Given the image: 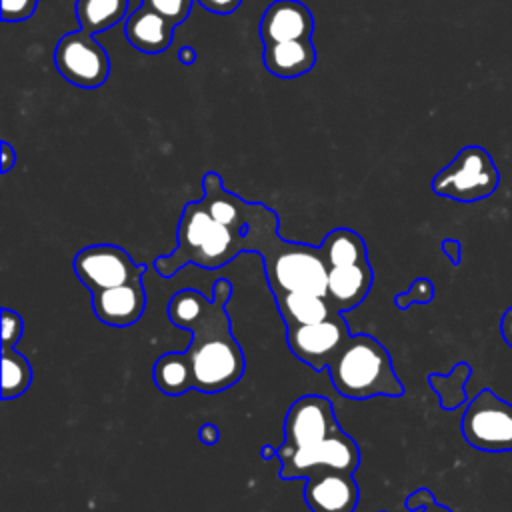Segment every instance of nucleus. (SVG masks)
Returning <instances> with one entry per match:
<instances>
[{"label":"nucleus","instance_id":"1","mask_svg":"<svg viewBox=\"0 0 512 512\" xmlns=\"http://www.w3.org/2000/svg\"><path fill=\"white\" fill-rule=\"evenodd\" d=\"M232 284L216 280L212 300L202 292L186 288L168 302V318L174 326L192 332L184 352L162 354L152 370L154 384L168 396L188 390L216 394L234 386L244 374V354L236 342L226 312Z\"/></svg>","mask_w":512,"mask_h":512},{"label":"nucleus","instance_id":"2","mask_svg":"<svg viewBox=\"0 0 512 512\" xmlns=\"http://www.w3.org/2000/svg\"><path fill=\"white\" fill-rule=\"evenodd\" d=\"M240 252H244L242 236L218 222L206 206L196 200L188 202L182 210L176 250L156 258L154 270L164 278H170L190 262L214 270L234 260Z\"/></svg>","mask_w":512,"mask_h":512},{"label":"nucleus","instance_id":"3","mask_svg":"<svg viewBox=\"0 0 512 512\" xmlns=\"http://www.w3.org/2000/svg\"><path fill=\"white\" fill-rule=\"evenodd\" d=\"M328 370L332 386L344 398L366 400L404 394L388 350L370 334H352Z\"/></svg>","mask_w":512,"mask_h":512},{"label":"nucleus","instance_id":"4","mask_svg":"<svg viewBox=\"0 0 512 512\" xmlns=\"http://www.w3.org/2000/svg\"><path fill=\"white\" fill-rule=\"evenodd\" d=\"M266 282L276 292H310L326 296L328 262L320 246L276 240L264 254Z\"/></svg>","mask_w":512,"mask_h":512},{"label":"nucleus","instance_id":"5","mask_svg":"<svg viewBox=\"0 0 512 512\" xmlns=\"http://www.w3.org/2000/svg\"><path fill=\"white\" fill-rule=\"evenodd\" d=\"M500 172L492 154L476 144L464 146L432 178V192L456 202H478L496 192Z\"/></svg>","mask_w":512,"mask_h":512},{"label":"nucleus","instance_id":"6","mask_svg":"<svg viewBox=\"0 0 512 512\" xmlns=\"http://www.w3.org/2000/svg\"><path fill=\"white\" fill-rule=\"evenodd\" d=\"M460 430L468 446L482 452L512 450V404L482 388L466 406Z\"/></svg>","mask_w":512,"mask_h":512},{"label":"nucleus","instance_id":"7","mask_svg":"<svg viewBox=\"0 0 512 512\" xmlns=\"http://www.w3.org/2000/svg\"><path fill=\"white\" fill-rule=\"evenodd\" d=\"M58 74L78 88H100L110 74V58L104 46L86 30L66 32L54 48Z\"/></svg>","mask_w":512,"mask_h":512},{"label":"nucleus","instance_id":"8","mask_svg":"<svg viewBox=\"0 0 512 512\" xmlns=\"http://www.w3.org/2000/svg\"><path fill=\"white\" fill-rule=\"evenodd\" d=\"M280 466V478H306L318 468H332L354 474L360 466V450L352 436L344 430L326 440L302 446V448H278L276 450Z\"/></svg>","mask_w":512,"mask_h":512},{"label":"nucleus","instance_id":"9","mask_svg":"<svg viewBox=\"0 0 512 512\" xmlns=\"http://www.w3.org/2000/svg\"><path fill=\"white\" fill-rule=\"evenodd\" d=\"M74 274L92 292L128 284L142 278L144 266L136 264L132 256L116 244H94L82 248L74 256Z\"/></svg>","mask_w":512,"mask_h":512},{"label":"nucleus","instance_id":"10","mask_svg":"<svg viewBox=\"0 0 512 512\" xmlns=\"http://www.w3.org/2000/svg\"><path fill=\"white\" fill-rule=\"evenodd\" d=\"M350 336L352 334L342 312H336L316 324L286 330V342L292 354L314 370L328 368Z\"/></svg>","mask_w":512,"mask_h":512},{"label":"nucleus","instance_id":"11","mask_svg":"<svg viewBox=\"0 0 512 512\" xmlns=\"http://www.w3.org/2000/svg\"><path fill=\"white\" fill-rule=\"evenodd\" d=\"M340 432L332 402L318 394H306L294 400L286 412L282 448H302Z\"/></svg>","mask_w":512,"mask_h":512},{"label":"nucleus","instance_id":"12","mask_svg":"<svg viewBox=\"0 0 512 512\" xmlns=\"http://www.w3.org/2000/svg\"><path fill=\"white\" fill-rule=\"evenodd\" d=\"M302 494L312 512H354L360 488L350 472L318 468L306 476Z\"/></svg>","mask_w":512,"mask_h":512},{"label":"nucleus","instance_id":"13","mask_svg":"<svg viewBox=\"0 0 512 512\" xmlns=\"http://www.w3.org/2000/svg\"><path fill=\"white\" fill-rule=\"evenodd\" d=\"M314 16L298 0H272L260 18V38L264 44L312 38Z\"/></svg>","mask_w":512,"mask_h":512},{"label":"nucleus","instance_id":"14","mask_svg":"<svg viewBox=\"0 0 512 512\" xmlns=\"http://www.w3.org/2000/svg\"><path fill=\"white\" fill-rule=\"evenodd\" d=\"M146 308V290L142 278L122 286L92 292V310L108 326H132Z\"/></svg>","mask_w":512,"mask_h":512},{"label":"nucleus","instance_id":"15","mask_svg":"<svg viewBox=\"0 0 512 512\" xmlns=\"http://www.w3.org/2000/svg\"><path fill=\"white\" fill-rule=\"evenodd\" d=\"M174 24L154 12L152 8L140 4L126 16L124 36L126 40L144 54H160L168 50L174 36Z\"/></svg>","mask_w":512,"mask_h":512},{"label":"nucleus","instance_id":"16","mask_svg":"<svg viewBox=\"0 0 512 512\" xmlns=\"http://www.w3.org/2000/svg\"><path fill=\"white\" fill-rule=\"evenodd\" d=\"M370 262L332 266L328 268L326 298L336 312H346L358 306L372 286Z\"/></svg>","mask_w":512,"mask_h":512},{"label":"nucleus","instance_id":"17","mask_svg":"<svg viewBox=\"0 0 512 512\" xmlns=\"http://www.w3.org/2000/svg\"><path fill=\"white\" fill-rule=\"evenodd\" d=\"M262 60L270 74L278 78H298L314 68L316 48L312 38L264 44Z\"/></svg>","mask_w":512,"mask_h":512},{"label":"nucleus","instance_id":"18","mask_svg":"<svg viewBox=\"0 0 512 512\" xmlns=\"http://www.w3.org/2000/svg\"><path fill=\"white\" fill-rule=\"evenodd\" d=\"M278 312L284 320L286 330L298 328L304 324H316L332 314L336 310L328 302L326 296L320 294H310V292H276L274 294Z\"/></svg>","mask_w":512,"mask_h":512},{"label":"nucleus","instance_id":"19","mask_svg":"<svg viewBox=\"0 0 512 512\" xmlns=\"http://www.w3.org/2000/svg\"><path fill=\"white\" fill-rule=\"evenodd\" d=\"M128 0H76L74 14L82 30L102 34L126 18Z\"/></svg>","mask_w":512,"mask_h":512},{"label":"nucleus","instance_id":"20","mask_svg":"<svg viewBox=\"0 0 512 512\" xmlns=\"http://www.w3.org/2000/svg\"><path fill=\"white\" fill-rule=\"evenodd\" d=\"M320 250L328 262V268L368 262V252L362 236L350 228H334L332 232H328L320 244Z\"/></svg>","mask_w":512,"mask_h":512},{"label":"nucleus","instance_id":"21","mask_svg":"<svg viewBox=\"0 0 512 512\" xmlns=\"http://www.w3.org/2000/svg\"><path fill=\"white\" fill-rule=\"evenodd\" d=\"M472 376V368L466 362H458L450 374H428V382L432 390L438 394L440 406L444 410H456L466 404V382Z\"/></svg>","mask_w":512,"mask_h":512},{"label":"nucleus","instance_id":"22","mask_svg":"<svg viewBox=\"0 0 512 512\" xmlns=\"http://www.w3.org/2000/svg\"><path fill=\"white\" fill-rule=\"evenodd\" d=\"M30 382V362L14 348H2V400H10L24 394Z\"/></svg>","mask_w":512,"mask_h":512},{"label":"nucleus","instance_id":"23","mask_svg":"<svg viewBox=\"0 0 512 512\" xmlns=\"http://www.w3.org/2000/svg\"><path fill=\"white\" fill-rule=\"evenodd\" d=\"M142 4L178 26L190 16L194 0H142Z\"/></svg>","mask_w":512,"mask_h":512},{"label":"nucleus","instance_id":"24","mask_svg":"<svg viewBox=\"0 0 512 512\" xmlns=\"http://www.w3.org/2000/svg\"><path fill=\"white\" fill-rule=\"evenodd\" d=\"M434 298V284L428 278H416L412 286L394 298V304L406 310L412 304H428Z\"/></svg>","mask_w":512,"mask_h":512},{"label":"nucleus","instance_id":"25","mask_svg":"<svg viewBox=\"0 0 512 512\" xmlns=\"http://www.w3.org/2000/svg\"><path fill=\"white\" fill-rule=\"evenodd\" d=\"M38 8V0H2L4 22H24Z\"/></svg>","mask_w":512,"mask_h":512},{"label":"nucleus","instance_id":"26","mask_svg":"<svg viewBox=\"0 0 512 512\" xmlns=\"http://www.w3.org/2000/svg\"><path fill=\"white\" fill-rule=\"evenodd\" d=\"M24 330L22 318L18 312L4 308L2 310V348H14Z\"/></svg>","mask_w":512,"mask_h":512},{"label":"nucleus","instance_id":"27","mask_svg":"<svg viewBox=\"0 0 512 512\" xmlns=\"http://www.w3.org/2000/svg\"><path fill=\"white\" fill-rule=\"evenodd\" d=\"M408 510H422V512H452L448 506L438 504L434 494L428 488H418L406 498Z\"/></svg>","mask_w":512,"mask_h":512},{"label":"nucleus","instance_id":"28","mask_svg":"<svg viewBox=\"0 0 512 512\" xmlns=\"http://www.w3.org/2000/svg\"><path fill=\"white\" fill-rule=\"evenodd\" d=\"M204 10L214 12V14H230L234 12L242 0H196Z\"/></svg>","mask_w":512,"mask_h":512},{"label":"nucleus","instance_id":"29","mask_svg":"<svg viewBox=\"0 0 512 512\" xmlns=\"http://www.w3.org/2000/svg\"><path fill=\"white\" fill-rule=\"evenodd\" d=\"M442 252L448 256L452 266H458L462 260V244L456 238H446L442 240Z\"/></svg>","mask_w":512,"mask_h":512},{"label":"nucleus","instance_id":"30","mask_svg":"<svg viewBox=\"0 0 512 512\" xmlns=\"http://www.w3.org/2000/svg\"><path fill=\"white\" fill-rule=\"evenodd\" d=\"M500 334L504 342L512 348V306H508L500 318Z\"/></svg>","mask_w":512,"mask_h":512},{"label":"nucleus","instance_id":"31","mask_svg":"<svg viewBox=\"0 0 512 512\" xmlns=\"http://www.w3.org/2000/svg\"><path fill=\"white\" fill-rule=\"evenodd\" d=\"M14 164H16V150L10 146V142L2 140V160H0V170L6 174Z\"/></svg>","mask_w":512,"mask_h":512},{"label":"nucleus","instance_id":"32","mask_svg":"<svg viewBox=\"0 0 512 512\" xmlns=\"http://www.w3.org/2000/svg\"><path fill=\"white\" fill-rule=\"evenodd\" d=\"M198 436H200V440H202V444H208V446H212V444H216V440H218V428L214 426V424H202L200 426V430H198Z\"/></svg>","mask_w":512,"mask_h":512},{"label":"nucleus","instance_id":"33","mask_svg":"<svg viewBox=\"0 0 512 512\" xmlns=\"http://www.w3.org/2000/svg\"><path fill=\"white\" fill-rule=\"evenodd\" d=\"M196 58H198V54H196V50L190 48V46H182V48L178 50V60H180L184 66H192V64L196 62Z\"/></svg>","mask_w":512,"mask_h":512}]
</instances>
